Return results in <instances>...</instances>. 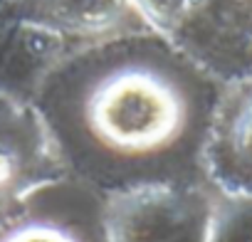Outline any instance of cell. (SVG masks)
<instances>
[{
    "mask_svg": "<svg viewBox=\"0 0 252 242\" xmlns=\"http://www.w3.org/2000/svg\"><path fill=\"white\" fill-rule=\"evenodd\" d=\"M69 171L106 193L173 181L198 131V74L161 40H119L67 60L40 104Z\"/></svg>",
    "mask_w": 252,
    "mask_h": 242,
    "instance_id": "1",
    "label": "cell"
},
{
    "mask_svg": "<svg viewBox=\"0 0 252 242\" xmlns=\"http://www.w3.org/2000/svg\"><path fill=\"white\" fill-rule=\"evenodd\" d=\"M218 195L173 178L106 193L101 227L106 242H208Z\"/></svg>",
    "mask_w": 252,
    "mask_h": 242,
    "instance_id": "2",
    "label": "cell"
},
{
    "mask_svg": "<svg viewBox=\"0 0 252 242\" xmlns=\"http://www.w3.org/2000/svg\"><path fill=\"white\" fill-rule=\"evenodd\" d=\"M67 171L42 109L0 89V227Z\"/></svg>",
    "mask_w": 252,
    "mask_h": 242,
    "instance_id": "3",
    "label": "cell"
},
{
    "mask_svg": "<svg viewBox=\"0 0 252 242\" xmlns=\"http://www.w3.org/2000/svg\"><path fill=\"white\" fill-rule=\"evenodd\" d=\"M198 168L227 198H252V74L235 79L210 109Z\"/></svg>",
    "mask_w": 252,
    "mask_h": 242,
    "instance_id": "4",
    "label": "cell"
},
{
    "mask_svg": "<svg viewBox=\"0 0 252 242\" xmlns=\"http://www.w3.org/2000/svg\"><path fill=\"white\" fill-rule=\"evenodd\" d=\"M129 0H50V18L60 28L82 35L109 30Z\"/></svg>",
    "mask_w": 252,
    "mask_h": 242,
    "instance_id": "5",
    "label": "cell"
},
{
    "mask_svg": "<svg viewBox=\"0 0 252 242\" xmlns=\"http://www.w3.org/2000/svg\"><path fill=\"white\" fill-rule=\"evenodd\" d=\"M205 0H129L134 13L141 15V20L163 37L178 35L203 8Z\"/></svg>",
    "mask_w": 252,
    "mask_h": 242,
    "instance_id": "6",
    "label": "cell"
},
{
    "mask_svg": "<svg viewBox=\"0 0 252 242\" xmlns=\"http://www.w3.org/2000/svg\"><path fill=\"white\" fill-rule=\"evenodd\" d=\"M208 242H252V198L220 195Z\"/></svg>",
    "mask_w": 252,
    "mask_h": 242,
    "instance_id": "7",
    "label": "cell"
},
{
    "mask_svg": "<svg viewBox=\"0 0 252 242\" xmlns=\"http://www.w3.org/2000/svg\"><path fill=\"white\" fill-rule=\"evenodd\" d=\"M0 242H87L84 235L60 220L35 217V220H18L0 232Z\"/></svg>",
    "mask_w": 252,
    "mask_h": 242,
    "instance_id": "8",
    "label": "cell"
}]
</instances>
